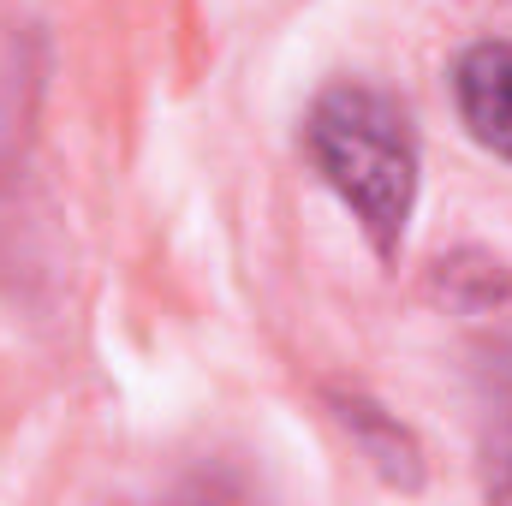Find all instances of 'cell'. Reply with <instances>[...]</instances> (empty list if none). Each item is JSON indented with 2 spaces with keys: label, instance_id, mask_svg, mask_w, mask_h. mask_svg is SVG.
I'll return each instance as SVG.
<instances>
[{
  "label": "cell",
  "instance_id": "cell-4",
  "mask_svg": "<svg viewBox=\"0 0 512 506\" xmlns=\"http://www.w3.org/2000/svg\"><path fill=\"white\" fill-rule=\"evenodd\" d=\"M477 465L483 495L512 501V334L483 346L477 364Z\"/></svg>",
  "mask_w": 512,
  "mask_h": 506
},
{
  "label": "cell",
  "instance_id": "cell-2",
  "mask_svg": "<svg viewBox=\"0 0 512 506\" xmlns=\"http://www.w3.org/2000/svg\"><path fill=\"white\" fill-rule=\"evenodd\" d=\"M447 90H453V114H459L465 137L483 155L512 161V36H483V42L459 48Z\"/></svg>",
  "mask_w": 512,
  "mask_h": 506
},
{
  "label": "cell",
  "instance_id": "cell-3",
  "mask_svg": "<svg viewBox=\"0 0 512 506\" xmlns=\"http://www.w3.org/2000/svg\"><path fill=\"white\" fill-rule=\"evenodd\" d=\"M328 405H334V423L352 435V447L376 465V477L393 483V489H423V447H417V435L387 411L376 405L370 393H328Z\"/></svg>",
  "mask_w": 512,
  "mask_h": 506
},
{
  "label": "cell",
  "instance_id": "cell-5",
  "mask_svg": "<svg viewBox=\"0 0 512 506\" xmlns=\"http://www.w3.org/2000/svg\"><path fill=\"white\" fill-rule=\"evenodd\" d=\"M429 298L447 304L453 316H495V310L512 304V268L501 256L465 245V251L441 256L429 268Z\"/></svg>",
  "mask_w": 512,
  "mask_h": 506
},
{
  "label": "cell",
  "instance_id": "cell-1",
  "mask_svg": "<svg viewBox=\"0 0 512 506\" xmlns=\"http://www.w3.org/2000/svg\"><path fill=\"white\" fill-rule=\"evenodd\" d=\"M298 143L316 179L358 221L376 262H399L417 221V197H423V143L405 102L387 96L382 84L340 78L316 90V102L304 108Z\"/></svg>",
  "mask_w": 512,
  "mask_h": 506
}]
</instances>
